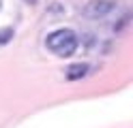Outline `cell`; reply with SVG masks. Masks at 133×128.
<instances>
[{
    "label": "cell",
    "instance_id": "1",
    "mask_svg": "<svg viewBox=\"0 0 133 128\" xmlns=\"http://www.w3.org/2000/svg\"><path fill=\"white\" fill-rule=\"evenodd\" d=\"M45 45H47L49 51H54L58 58H69V56L75 54V49L79 45V39L71 28H58V30L47 34Z\"/></svg>",
    "mask_w": 133,
    "mask_h": 128
},
{
    "label": "cell",
    "instance_id": "2",
    "mask_svg": "<svg viewBox=\"0 0 133 128\" xmlns=\"http://www.w3.org/2000/svg\"><path fill=\"white\" fill-rule=\"evenodd\" d=\"M116 9L114 0H88L84 4V15L88 19H103Z\"/></svg>",
    "mask_w": 133,
    "mask_h": 128
},
{
    "label": "cell",
    "instance_id": "3",
    "mask_svg": "<svg viewBox=\"0 0 133 128\" xmlns=\"http://www.w3.org/2000/svg\"><path fill=\"white\" fill-rule=\"evenodd\" d=\"M86 73H88V64L75 62V64H71L69 68H66V79L69 81H77V79H82V77H86Z\"/></svg>",
    "mask_w": 133,
    "mask_h": 128
},
{
    "label": "cell",
    "instance_id": "4",
    "mask_svg": "<svg viewBox=\"0 0 133 128\" xmlns=\"http://www.w3.org/2000/svg\"><path fill=\"white\" fill-rule=\"evenodd\" d=\"M11 36H13V28H4V30H0V45L9 43Z\"/></svg>",
    "mask_w": 133,
    "mask_h": 128
},
{
    "label": "cell",
    "instance_id": "5",
    "mask_svg": "<svg viewBox=\"0 0 133 128\" xmlns=\"http://www.w3.org/2000/svg\"><path fill=\"white\" fill-rule=\"evenodd\" d=\"M26 2H30V4H35V2H37V0H26Z\"/></svg>",
    "mask_w": 133,
    "mask_h": 128
},
{
    "label": "cell",
    "instance_id": "6",
    "mask_svg": "<svg viewBox=\"0 0 133 128\" xmlns=\"http://www.w3.org/2000/svg\"><path fill=\"white\" fill-rule=\"evenodd\" d=\"M0 4H2V0H0Z\"/></svg>",
    "mask_w": 133,
    "mask_h": 128
}]
</instances>
